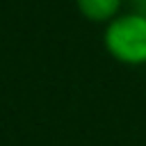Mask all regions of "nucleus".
Segmentation results:
<instances>
[{"label":"nucleus","mask_w":146,"mask_h":146,"mask_svg":"<svg viewBox=\"0 0 146 146\" xmlns=\"http://www.w3.org/2000/svg\"><path fill=\"white\" fill-rule=\"evenodd\" d=\"M105 50L121 64H146V14H119L105 25Z\"/></svg>","instance_id":"obj_1"},{"label":"nucleus","mask_w":146,"mask_h":146,"mask_svg":"<svg viewBox=\"0 0 146 146\" xmlns=\"http://www.w3.org/2000/svg\"><path fill=\"white\" fill-rule=\"evenodd\" d=\"M123 0H75L78 11L91 23H110L121 14Z\"/></svg>","instance_id":"obj_2"}]
</instances>
